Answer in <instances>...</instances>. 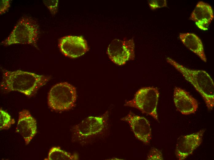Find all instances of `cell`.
Returning <instances> with one entry per match:
<instances>
[{
  "instance_id": "e0dca14e",
  "label": "cell",
  "mask_w": 214,
  "mask_h": 160,
  "mask_svg": "<svg viewBox=\"0 0 214 160\" xmlns=\"http://www.w3.org/2000/svg\"><path fill=\"white\" fill-rule=\"evenodd\" d=\"M43 2L51 14L54 15L56 14L58 11V0H44Z\"/></svg>"
},
{
  "instance_id": "7a4b0ae2",
  "label": "cell",
  "mask_w": 214,
  "mask_h": 160,
  "mask_svg": "<svg viewBox=\"0 0 214 160\" xmlns=\"http://www.w3.org/2000/svg\"><path fill=\"white\" fill-rule=\"evenodd\" d=\"M166 60L180 73L200 93L208 109L212 110L214 106V84L209 75L204 70L188 68L169 58H167Z\"/></svg>"
},
{
  "instance_id": "5bb4252c",
  "label": "cell",
  "mask_w": 214,
  "mask_h": 160,
  "mask_svg": "<svg viewBox=\"0 0 214 160\" xmlns=\"http://www.w3.org/2000/svg\"><path fill=\"white\" fill-rule=\"evenodd\" d=\"M179 38L186 47L198 55L202 60L207 62L202 42L198 36L193 33H181L179 34Z\"/></svg>"
},
{
  "instance_id": "6da1fadb",
  "label": "cell",
  "mask_w": 214,
  "mask_h": 160,
  "mask_svg": "<svg viewBox=\"0 0 214 160\" xmlns=\"http://www.w3.org/2000/svg\"><path fill=\"white\" fill-rule=\"evenodd\" d=\"M49 79L47 76L21 70H4L1 86L6 91H17L31 96Z\"/></svg>"
},
{
  "instance_id": "9c48e42d",
  "label": "cell",
  "mask_w": 214,
  "mask_h": 160,
  "mask_svg": "<svg viewBox=\"0 0 214 160\" xmlns=\"http://www.w3.org/2000/svg\"><path fill=\"white\" fill-rule=\"evenodd\" d=\"M204 131V130H201L178 138L175 150L176 155L178 159H184L200 145Z\"/></svg>"
},
{
  "instance_id": "4fadbf2b",
  "label": "cell",
  "mask_w": 214,
  "mask_h": 160,
  "mask_svg": "<svg viewBox=\"0 0 214 160\" xmlns=\"http://www.w3.org/2000/svg\"><path fill=\"white\" fill-rule=\"evenodd\" d=\"M213 18L211 6L202 1L198 2L190 17V19L194 21L200 29L203 30L208 29Z\"/></svg>"
},
{
  "instance_id": "30bf717a",
  "label": "cell",
  "mask_w": 214,
  "mask_h": 160,
  "mask_svg": "<svg viewBox=\"0 0 214 160\" xmlns=\"http://www.w3.org/2000/svg\"><path fill=\"white\" fill-rule=\"evenodd\" d=\"M127 122L135 136L145 144H149L151 139L152 132L150 124L144 117L137 116L131 111L121 118Z\"/></svg>"
},
{
  "instance_id": "2e32d148",
  "label": "cell",
  "mask_w": 214,
  "mask_h": 160,
  "mask_svg": "<svg viewBox=\"0 0 214 160\" xmlns=\"http://www.w3.org/2000/svg\"><path fill=\"white\" fill-rule=\"evenodd\" d=\"M15 122L14 120L12 118L9 114L1 108L0 110V130H7Z\"/></svg>"
},
{
  "instance_id": "d6986e66",
  "label": "cell",
  "mask_w": 214,
  "mask_h": 160,
  "mask_svg": "<svg viewBox=\"0 0 214 160\" xmlns=\"http://www.w3.org/2000/svg\"><path fill=\"white\" fill-rule=\"evenodd\" d=\"M148 160H163V158L161 152L155 148L151 150L148 156Z\"/></svg>"
},
{
  "instance_id": "8992f818",
  "label": "cell",
  "mask_w": 214,
  "mask_h": 160,
  "mask_svg": "<svg viewBox=\"0 0 214 160\" xmlns=\"http://www.w3.org/2000/svg\"><path fill=\"white\" fill-rule=\"evenodd\" d=\"M107 53L110 60L119 66L125 64L129 60H133L135 57L133 39L113 40L108 47Z\"/></svg>"
},
{
  "instance_id": "277c9868",
  "label": "cell",
  "mask_w": 214,
  "mask_h": 160,
  "mask_svg": "<svg viewBox=\"0 0 214 160\" xmlns=\"http://www.w3.org/2000/svg\"><path fill=\"white\" fill-rule=\"evenodd\" d=\"M77 98L75 87L67 82L53 86L48 94V104L54 110L62 111L71 109L75 105Z\"/></svg>"
},
{
  "instance_id": "5b68a950",
  "label": "cell",
  "mask_w": 214,
  "mask_h": 160,
  "mask_svg": "<svg viewBox=\"0 0 214 160\" xmlns=\"http://www.w3.org/2000/svg\"><path fill=\"white\" fill-rule=\"evenodd\" d=\"M159 96L157 88L143 87L136 92L133 99L126 101L124 106L137 108L158 120L157 109Z\"/></svg>"
},
{
  "instance_id": "3957f363",
  "label": "cell",
  "mask_w": 214,
  "mask_h": 160,
  "mask_svg": "<svg viewBox=\"0 0 214 160\" xmlns=\"http://www.w3.org/2000/svg\"><path fill=\"white\" fill-rule=\"evenodd\" d=\"M39 33V26L37 22L30 17L23 16L1 44L5 46L29 44L38 48L37 42Z\"/></svg>"
},
{
  "instance_id": "52a82bcc",
  "label": "cell",
  "mask_w": 214,
  "mask_h": 160,
  "mask_svg": "<svg viewBox=\"0 0 214 160\" xmlns=\"http://www.w3.org/2000/svg\"><path fill=\"white\" fill-rule=\"evenodd\" d=\"M108 115L107 112L101 116L85 118L73 127V136L77 140H86L100 134L104 128Z\"/></svg>"
},
{
  "instance_id": "ffe728a7",
  "label": "cell",
  "mask_w": 214,
  "mask_h": 160,
  "mask_svg": "<svg viewBox=\"0 0 214 160\" xmlns=\"http://www.w3.org/2000/svg\"><path fill=\"white\" fill-rule=\"evenodd\" d=\"M10 0H1L0 5V14L5 13L7 11L10 7Z\"/></svg>"
},
{
  "instance_id": "7c38bea8",
  "label": "cell",
  "mask_w": 214,
  "mask_h": 160,
  "mask_svg": "<svg viewBox=\"0 0 214 160\" xmlns=\"http://www.w3.org/2000/svg\"><path fill=\"white\" fill-rule=\"evenodd\" d=\"M174 101L177 110L183 114L194 113L198 108L196 100L189 93L179 87L174 89Z\"/></svg>"
},
{
  "instance_id": "9a60e30c",
  "label": "cell",
  "mask_w": 214,
  "mask_h": 160,
  "mask_svg": "<svg viewBox=\"0 0 214 160\" xmlns=\"http://www.w3.org/2000/svg\"><path fill=\"white\" fill-rule=\"evenodd\" d=\"M77 154H73L61 150L59 147L51 148L48 153V157L45 159L48 160H75L78 159Z\"/></svg>"
},
{
  "instance_id": "8fae6325",
  "label": "cell",
  "mask_w": 214,
  "mask_h": 160,
  "mask_svg": "<svg viewBox=\"0 0 214 160\" xmlns=\"http://www.w3.org/2000/svg\"><path fill=\"white\" fill-rule=\"evenodd\" d=\"M16 131L22 135L26 145L36 134V121L29 110L24 109L19 112Z\"/></svg>"
},
{
  "instance_id": "ba28073f",
  "label": "cell",
  "mask_w": 214,
  "mask_h": 160,
  "mask_svg": "<svg viewBox=\"0 0 214 160\" xmlns=\"http://www.w3.org/2000/svg\"><path fill=\"white\" fill-rule=\"evenodd\" d=\"M58 45L62 53L71 58L79 57L89 50L87 42L81 36L62 37L59 40Z\"/></svg>"
},
{
  "instance_id": "ac0fdd59",
  "label": "cell",
  "mask_w": 214,
  "mask_h": 160,
  "mask_svg": "<svg viewBox=\"0 0 214 160\" xmlns=\"http://www.w3.org/2000/svg\"><path fill=\"white\" fill-rule=\"evenodd\" d=\"M148 2L149 7L152 10L166 6L167 5L165 0H152L148 1Z\"/></svg>"
}]
</instances>
